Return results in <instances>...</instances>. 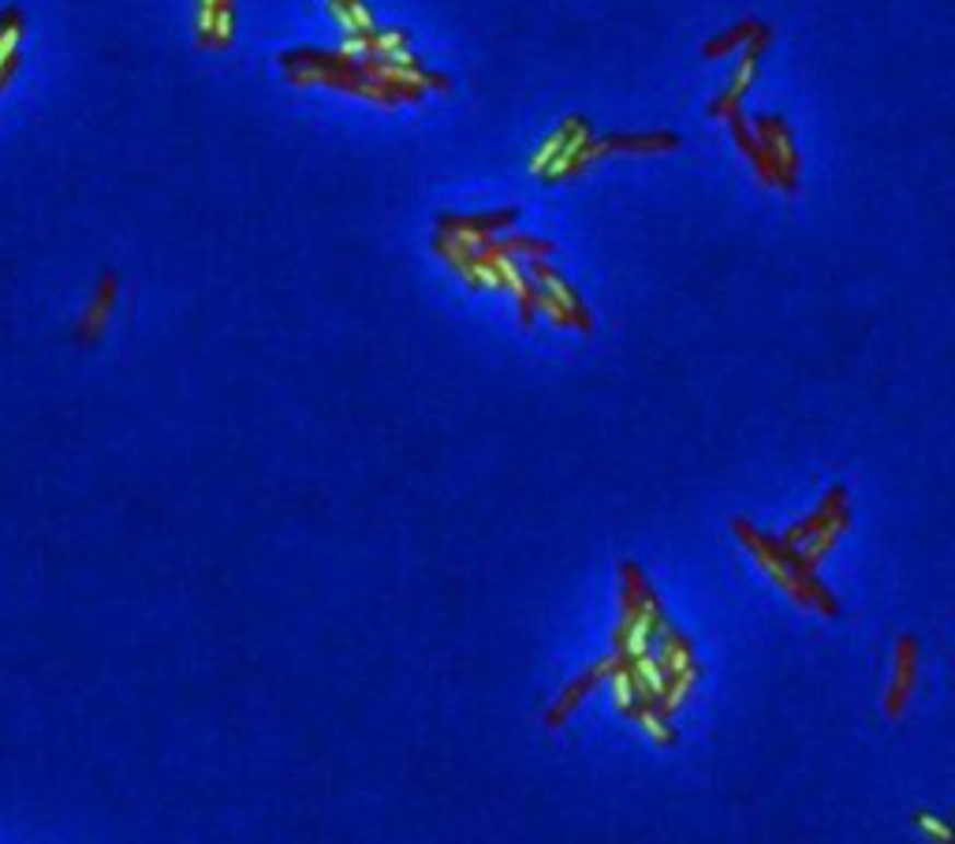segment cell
I'll return each instance as SVG.
<instances>
[{
	"mask_svg": "<svg viewBox=\"0 0 955 844\" xmlns=\"http://www.w3.org/2000/svg\"><path fill=\"white\" fill-rule=\"evenodd\" d=\"M213 20H217V0H198V45L209 49L213 38Z\"/></svg>",
	"mask_w": 955,
	"mask_h": 844,
	"instance_id": "cell-22",
	"label": "cell"
},
{
	"mask_svg": "<svg viewBox=\"0 0 955 844\" xmlns=\"http://www.w3.org/2000/svg\"><path fill=\"white\" fill-rule=\"evenodd\" d=\"M843 505H848V489H843L840 483L829 486V494L822 497V505H817L811 516H803V520H799V523H791V528H788L784 534H780V542H784V546H795V550H799L806 539H814L817 531L829 528V523L836 520V512H840Z\"/></svg>",
	"mask_w": 955,
	"mask_h": 844,
	"instance_id": "cell-9",
	"label": "cell"
},
{
	"mask_svg": "<svg viewBox=\"0 0 955 844\" xmlns=\"http://www.w3.org/2000/svg\"><path fill=\"white\" fill-rule=\"evenodd\" d=\"M915 677H918V639L915 635H899L893 650V684H888V695H885V714L893 721L904 718L907 703H911Z\"/></svg>",
	"mask_w": 955,
	"mask_h": 844,
	"instance_id": "cell-5",
	"label": "cell"
},
{
	"mask_svg": "<svg viewBox=\"0 0 955 844\" xmlns=\"http://www.w3.org/2000/svg\"><path fill=\"white\" fill-rule=\"evenodd\" d=\"M590 135H594V131H590V120H582V124L575 127V131H571V139L563 142V150L557 153V158H552V165L541 172V176H545V184H560V180H563V165H568V161L575 158V153H579V147H582V142L590 139Z\"/></svg>",
	"mask_w": 955,
	"mask_h": 844,
	"instance_id": "cell-18",
	"label": "cell"
},
{
	"mask_svg": "<svg viewBox=\"0 0 955 844\" xmlns=\"http://www.w3.org/2000/svg\"><path fill=\"white\" fill-rule=\"evenodd\" d=\"M280 68H322V71H343V76H362V60L348 57L343 49H288L280 53Z\"/></svg>",
	"mask_w": 955,
	"mask_h": 844,
	"instance_id": "cell-11",
	"label": "cell"
},
{
	"mask_svg": "<svg viewBox=\"0 0 955 844\" xmlns=\"http://www.w3.org/2000/svg\"><path fill=\"white\" fill-rule=\"evenodd\" d=\"M23 34H26V15L23 8L8 4L0 12V90L8 86V79L15 76L20 68V45H23Z\"/></svg>",
	"mask_w": 955,
	"mask_h": 844,
	"instance_id": "cell-12",
	"label": "cell"
},
{
	"mask_svg": "<svg viewBox=\"0 0 955 844\" xmlns=\"http://www.w3.org/2000/svg\"><path fill=\"white\" fill-rule=\"evenodd\" d=\"M758 20H743V23H735L732 31H724V34H717V38H709L706 45H702V57L706 60H721V57H727V53H735V49H743V45H747L750 38H754V31H758Z\"/></svg>",
	"mask_w": 955,
	"mask_h": 844,
	"instance_id": "cell-16",
	"label": "cell"
},
{
	"mask_svg": "<svg viewBox=\"0 0 955 844\" xmlns=\"http://www.w3.org/2000/svg\"><path fill=\"white\" fill-rule=\"evenodd\" d=\"M911 825H915V830H922L930 841H941V844H948V841H952V825H948V822H941V819H933L930 811H915V814H911Z\"/></svg>",
	"mask_w": 955,
	"mask_h": 844,
	"instance_id": "cell-20",
	"label": "cell"
},
{
	"mask_svg": "<svg viewBox=\"0 0 955 844\" xmlns=\"http://www.w3.org/2000/svg\"><path fill=\"white\" fill-rule=\"evenodd\" d=\"M851 528V508L843 505L840 512H836V520L829 523V528L825 531H817L814 539H806L803 546H799V557H803V565L806 568H817L825 560V553H829L836 542H840V534Z\"/></svg>",
	"mask_w": 955,
	"mask_h": 844,
	"instance_id": "cell-13",
	"label": "cell"
},
{
	"mask_svg": "<svg viewBox=\"0 0 955 844\" xmlns=\"http://www.w3.org/2000/svg\"><path fill=\"white\" fill-rule=\"evenodd\" d=\"M769 42H772V31L761 23L758 31H754V38L743 45V57H739V68H735L732 83H727L721 94L709 102V116H713V120H727V116L743 108V102H747V94L754 86V79H758V68H761V57H766Z\"/></svg>",
	"mask_w": 955,
	"mask_h": 844,
	"instance_id": "cell-2",
	"label": "cell"
},
{
	"mask_svg": "<svg viewBox=\"0 0 955 844\" xmlns=\"http://www.w3.org/2000/svg\"><path fill=\"white\" fill-rule=\"evenodd\" d=\"M520 210L515 206H504V210L493 213H441L436 217V232H452V235H497L508 232L515 224Z\"/></svg>",
	"mask_w": 955,
	"mask_h": 844,
	"instance_id": "cell-8",
	"label": "cell"
},
{
	"mask_svg": "<svg viewBox=\"0 0 955 844\" xmlns=\"http://www.w3.org/2000/svg\"><path fill=\"white\" fill-rule=\"evenodd\" d=\"M616 666H620V661H616V655H608V658L597 661V666H590L582 677L571 680V684L560 692L557 703L549 706V714H545V729H560V725L568 721L571 714H575L579 706H582V698H586L597 684H605V680L616 673Z\"/></svg>",
	"mask_w": 955,
	"mask_h": 844,
	"instance_id": "cell-6",
	"label": "cell"
},
{
	"mask_svg": "<svg viewBox=\"0 0 955 844\" xmlns=\"http://www.w3.org/2000/svg\"><path fill=\"white\" fill-rule=\"evenodd\" d=\"M727 124H732V135H735V147L743 150V158L750 161L754 172H758V180L766 187H780V176H777V165H772V158L766 153V147L758 142V135H754V127L747 124V113H732L727 116Z\"/></svg>",
	"mask_w": 955,
	"mask_h": 844,
	"instance_id": "cell-10",
	"label": "cell"
},
{
	"mask_svg": "<svg viewBox=\"0 0 955 844\" xmlns=\"http://www.w3.org/2000/svg\"><path fill=\"white\" fill-rule=\"evenodd\" d=\"M679 147L676 131H645V135H605V139H594L590 135L579 147L575 158L563 165V180H579L594 161L608 158V153H668Z\"/></svg>",
	"mask_w": 955,
	"mask_h": 844,
	"instance_id": "cell-1",
	"label": "cell"
},
{
	"mask_svg": "<svg viewBox=\"0 0 955 844\" xmlns=\"http://www.w3.org/2000/svg\"><path fill=\"white\" fill-rule=\"evenodd\" d=\"M523 269H526V277H531L534 285L545 288V292H549V296H557V303H560L563 311H568V317H571V329H579V333H590V329H594V317H590L586 303H582L579 288L571 285V280H563V277L557 274V269L549 266V258H523Z\"/></svg>",
	"mask_w": 955,
	"mask_h": 844,
	"instance_id": "cell-4",
	"label": "cell"
},
{
	"mask_svg": "<svg viewBox=\"0 0 955 844\" xmlns=\"http://www.w3.org/2000/svg\"><path fill=\"white\" fill-rule=\"evenodd\" d=\"M698 680H702V666H698V661H695V666H687V669H679V673H668L665 692H661V698H657V714H661V718H672V714H676L679 706L687 703Z\"/></svg>",
	"mask_w": 955,
	"mask_h": 844,
	"instance_id": "cell-15",
	"label": "cell"
},
{
	"mask_svg": "<svg viewBox=\"0 0 955 844\" xmlns=\"http://www.w3.org/2000/svg\"><path fill=\"white\" fill-rule=\"evenodd\" d=\"M116 299H120V277H116L113 269H108V274H102V280H97V292H94V299H90L83 322H79L75 344H83V348H94V344L105 337L108 317H113V311H116Z\"/></svg>",
	"mask_w": 955,
	"mask_h": 844,
	"instance_id": "cell-7",
	"label": "cell"
},
{
	"mask_svg": "<svg viewBox=\"0 0 955 844\" xmlns=\"http://www.w3.org/2000/svg\"><path fill=\"white\" fill-rule=\"evenodd\" d=\"M534 303H538V311H541V314H549V317H552V325H557V329H571V317H568V311H563V307L557 303V296H549V292H545V288H538V299H534Z\"/></svg>",
	"mask_w": 955,
	"mask_h": 844,
	"instance_id": "cell-21",
	"label": "cell"
},
{
	"mask_svg": "<svg viewBox=\"0 0 955 844\" xmlns=\"http://www.w3.org/2000/svg\"><path fill=\"white\" fill-rule=\"evenodd\" d=\"M631 721H634V725H642L645 737H650L653 743H661V748H672V743L679 740V737H676V729H672V725H668V718H661V714H657V710H650V706H642V710H634V714H631Z\"/></svg>",
	"mask_w": 955,
	"mask_h": 844,
	"instance_id": "cell-19",
	"label": "cell"
},
{
	"mask_svg": "<svg viewBox=\"0 0 955 844\" xmlns=\"http://www.w3.org/2000/svg\"><path fill=\"white\" fill-rule=\"evenodd\" d=\"M582 120H586V116H568V120H563V124L557 127V131H552L549 139L541 142L538 153H534V158H531V172H534V176H541V172L552 165V158H557V153L563 150V142L571 139V131H575V127H579Z\"/></svg>",
	"mask_w": 955,
	"mask_h": 844,
	"instance_id": "cell-17",
	"label": "cell"
},
{
	"mask_svg": "<svg viewBox=\"0 0 955 844\" xmlns=\"http://www.w3.org/2000/svg\"><path fill=\"white\" fill-rule=\"evenodd\" d=\"M481 243H486L489 251L497 254H512V258H549L552 251V240H541V235H481Z\"/></svg>",
	"mask_w": 955,
	"mask_h": 844,
	"instance_id": "cell-14",
	"label": "cell"
},
{
	"mask_svg": "<svg viewBox=\"0 0 955 844\" xmlns=\"http://www.w3.org/2000/svg\"><path fill=\"white\" fill-rule=\"evenodd\" d=\"M754 135H758V142L766 147V153L772 158V165H777V176H780V190H795L799 187V153H795V139H791V127L784 116H758L754 120Z\"/></svg>",
	"mask_w": 955,
	"mask_h": 844,
	"instance_id": "cell-3",
	"label": "cell"
}]
</instances>
